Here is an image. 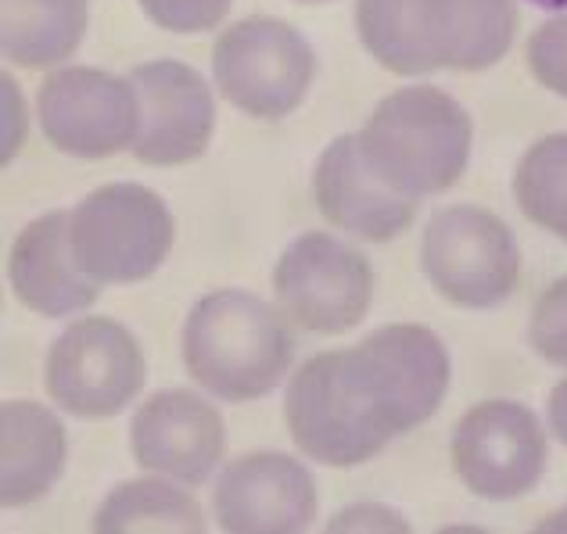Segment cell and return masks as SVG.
I'll return each instance as SVG.
<instances>
[{"label":"cell","mask_w":567,"mask_h":534,"mask_svg":"<svg viewBox=\"0 0 567 534\" xmlns=\"http://www.w3.org/2000/svg\"><path fill=\"white\" fill-rule=\"evenodd\" d=\"M528 345L549 366L567 369V273L535 299L528 316Z\"/></svg>","instance_id":"obj_23"},{"label":"cell","mask_w":567,"mask_h":534,"mask_svg":"<svg viewBox=\"0 0 567 534\" xmlns=\"http://www.w3.org/2000/svg\"><path fill=\"white\" fill-rule=\"evenodd\" d=\"M187 484L173 478H137L112 488L94 513L97 534H133V531H181V534H202L205 516L198 499L184 492Z\"/></svg>","instance_id":"obj_20"},{"label":"cell","mask_w":567,"mask_h":534,"mask_svg":"<svg viewBox=\"0 0 567 534\" xmlns=\"http://www.w3.org/2000/svg\"><path fill=\"white\" fill-rule=\"evenodd\" d=\"M346 352L355 388L388 438H402L427 423L450 395V352L421 323L378 326Z\"/></svg>","instance_id":"obj_4"},{"label":"cell","mask_w":567,"mask_h":534,"mask_svg":"<svg viewBox=\"0 0 567 534\" xmlns=\"http://www.w3.org/2000/svg\"><path fill=\"white\" fill-rule=\"evenodd\" d=\"M355 33L363 51L395 76H431L435 62L424 51L413 0H355Z\"/></svg>","instance_id":"obj_21"},{"label":"cell","mask_w":567,"mask_h":534,"mask_svg":"<svg viewBox=\"0 0 567 534\" xmlns=\"http://www.w3.org/2000/svg\"><path fill=\"white\" fill-rule=\"evenodd\" d=\"M514 198L535 227L557 237L567 230V133H549L520 155Z\"/></svg>","instance_id":"obj_22"},{"label":"cell","mask_w":567,"mask_h":534,"mask_svg":"<svg viewBox=\"0 0 567 534\" xmlns=\"http://www.w3.org/2000/svg\"><path fill=\"white\" fill-rule=\"evenodd\" d=\"M312 198L331 227L367 244L395 241L416 219V198L399 195L367 166L355 133H341L320 151L317 172H312Z\"/></svg>","instance_id":"obj_15"},{"label":"cell","mask_w":567,"mask_h":534,"mask_svg":"<svg viewBox=\"0 0 567 534\" xmlns=\"http://www.w3.org/2000/svg\"><path fill=\"white\" fill-rule=\"evenodd\" d=\"M4 166L14 161L19 147L25 144V129H29V118H25V101L19 94V83H14L11 72H4Z\"/></svg>","instance_id":"obj_27"},{"label":"cell","mask_w":567,"mask_h":534,"mask_svg":"<svg viewBox=\"0 0 567 534\" xmlns=\"http://www.w3.org/2000/svg\"><path fill=\"white\" fill-rule=\"evenodd\" d=\"M147 380L141 341L109 316L69 323L43 359L51 402L80 420H109L137 402Z\"/></svg>","instance_id":"obj_8"},{"label":"cell","mask_w":567,"mask_h":534,"mask_svg":"<svg viewBox=\"0 0 567 534\" xmlns=\"http://www.w3.org/2000/svg\"><path fill=\"white\" fill-rule=\"evenodd\" d=\"M274 299L298 331L349 334L374 305V265L334 233H298L274 265Z\"/></svg>","instance_id":"obj_9"},{"label":"cell","mask_w":567,"mask_h":534,"mask_svg":"<svg viewBox=\"0 0 567 534\" xmlns=\"http://www.w3.org/2000/svg\"><path fill=\"white\" fill-rule=\"evenodd\" d=\"M69 438L54 409L8 398L0 406V506H33L62 481Z\"/></svg>","instance_id":"obj_18"},{"label":"cell","mask_w":567,"mask_h":534,"mask_svg":"<svg viewBox=\"0 0 567 534\" xmlns=\"http://www.w3.org/2000/svg\"><path fill=\"white\" fill-rule=\"evenodd\" d=\"M528 72L549 94L567 97V14L543 22L528 36Z\"/></svg>","instance_id":"obj_24"},{"label":"cell","mask_w":567,"mask_h":534,"mask_svg":"<svg viewBox=\"0 0 567 534\" xmlns=\"http://www.w3.org/2000/svg\"><path fill=\"white\" fill-rule=\"evenodd\" d=\"M130 452L147 473L198 488L223 467L227 423L208 398L169 388L147 398L130 420Z\"/></svg>","instance_id":"obj_14"},{"label":"cell","mask_w":567,"mask_h":534,"mask_svg":"<svg viewBox=\"0 0 567 534\" xmlns=\"http://www.w3.org/2000/svg\"><path fill=\"white\" fill-rule=\"evenodd\" d=\"M284 420L298 452L338 470L370 463L392 441L370 417L346 348L320 352L298 366L284 395Z\"/></svg>","instance_id":"obj_7"},{"label":"cell","mask_w":567,"mask_h":534,"mask_svg":"<svg viewBox=\"0 0 567 534\" xmlns=\"http://www.w3.org/2000/svg\"><path fill=\"white\" fill-rule=\"evenodd\" d=\"M546 417H549V430L554 438L567 449V377L549 391V406H546Z\"/></svg>","instance_id":"obj_28"},{"label":"cell","mask_w":567,"mask_h":534,"mask_svg":"<svg viewBox=\"0 0 567 534\" xmlns=\"http://www.w3.org/2000/svg\"><path fill=\"white\" fill-rule=\"evenodd\" d=\"M355 137L367 166L388 187L421 201L445 195L467 172L474 123L439 86H402L378 101Z\"/></svg>","instance_id":"obj_2"},{"label":"cell","mask_w":567,"mask_h":534,"mask_svg":"<svg viewBox=\"0 0 567 534\" xmlns=\"http://www.w3.org/2000/svg\"><path fill=\"white\" fill-rule=\"evenodd\" d=\"M176 241L169 205L144 184H104L69 212V248L97 284H141L166 265Z\"/></svg>","instance_id":"obj_3"},{"label":"cell","mask_w":567,"mask_h":534,"mask_svg":"<svg viewBox=\"0 0 567 534\" xmlns=\"http://www.w3.org/2000/svg\"><path fill=\"white\" fill-rule=\"evenodd\" d=\"M137 4L158 29L190 36L223 25L234 0H137Z\"/></svg>","instance_id":"obj_25"},{"label":"cell","mask_w":567,"mask_h":534,"mask_svg":"<svg viewBox=\"0 0 567 534\" xmlns=\"http://www.w3.org/2000/svg\"><path fill=\"white\" fill-rule=\"evenodd\" d=\"M416 29L435 72H485L514 48V0H413Z\"/></svg>","instance_id":"obj_17"},{"label":"cell","mask_w":567,"mask_h":534,"mask_svg":"<svg viewBox=\"0 0 567 534\" xmlns=\"http://www.w3.org/2000/svg\"><path fill=\"white\" fill-rule=\"evenodd\" d=\"M327 531H399V534H406L410 524L402 521L395 510L378 506V502H360V506L334 513Z\"/></svg>","instance_id":"obj_26"},{"label":"cell","mask_w":567,"mask_h":534,"mask_svg":"<svg viewBox=\"0 0 567 534\" xmlns=\"http://www.w3.org/2000/svg\"><path fill=\"white\" fill-rule=\"evenodd\" d=\"M298 4H331V0H298Z\"/></svg>","instance_id":"obj_31"},{"label":"cell","mask_w":567,"mask_h":534,"mask_svg":"<svg viewBox=\"0 0 567 534\" xmlns=\"http://www.w3.org/2000/svg\"><path fill=\"white\" fill-rule=\"evenodd\" d=\"M8 284L29 313L65 320L91 308L101 294L69 248V209L43 212L25 222L8 251Z\"/></svg>","instance_id":"obj_16"},{"label":"cell","mask_w":567,"mask_h":534,"mask_svg":"<svg viewBox=\"0 0 567 534\" xmlns=\"http://www.w3.org/2000/svg\"><path fill=\"white\" fill-rule=\"evenodd\" d=\"M141 97V137L133 158L155 169L198 161L216 133V97L198 69L176 57H155L130 69Z\"/></svg>","instance_id":"obj_12"},{"label":"cell","mask_w":567,"mask_h":534,"mask_svg":"<svg viewBox=\"0 0 567 534\" xmlns=\"http://www.w3.org/2000/svg\"><path fill=\"white\" fill-rule=\"evenodd\" d=\"M539 11H554V14H567V0H528Z\"/></svg>","instance_id":"obj_30"},{"label":"cell","mask_w":567,"mask_h":534,"mask_svg":"<svg viewBox=\"0 0 567 534\" xmlns=\"http://www.w3.org/2000/svg\"><path fill=\"white\" fill-rule=\"evenodd\" d=\"M216 91L262 123L302 108L317 80V51L306 33L274 14H251L227 25L213 43Z\"/></svg>","instance_id":"obj_5"},{"label":"cell","mask_w":567,"mask_h":534,"mask_svg":"<svg viewBox=\"0 0 567 534\" xmlns=\"http://www.w3.org/2000/svg\"><path fill=\"white\" fill-rule=\"evenodd\" d=\"M37 118L54 151L83 161L133 151L141 137V97L130 76L62 65L37 91Z\"/></svg>","instance_id":"obj_11"},{"label":"cell","mask_w":567,"mask_h":534,"mask_svg":"<svg viewBox=\"0 0 567 534\" xmlns=\"http://www.w3.org/2000/svg\"><path fill=\"white\" fill-rule=\"evenodd\" d=\"M450 459L460 484L485 502H514L539 488L549 463L543 420L525 402L488 398L460 417Z\"/></svg>","instance_id":"obj_10"},{"label":"cell","mask_w":567,"mask_h":534,"mask_svg":"<svg viewBox=\"0 0 567 534\" xmlns=\"http://www.w3.org/2000/svg\"><path fill=\"white\" fill-rule=\"evenodd\" d=\"M421 270L442 302L471 313L499 308L520 284V248L506 222L482 205H450L427 219Z\"/></svg>","instance_id":"obj_6"},{"label":"cell","mask_w":567,"mask_h":534,"mask_svg":"<svg viewBox=\"0 0 567 534\" xmlns=\"http://www.w3.org/2000/svg\"><path fill=\"white\" fill-rule=\"evenodd\" d=\"M317 481L306 463L284 452H248L223 467L213 513L230 534H298L317 521Z\"/></svg>","instance_id":"obj_13"},{"label":"cell","mask_w":567,"mask_h":534,"mask_svg":"<svg viewBox=\"0 0 567 534\" xmlns=\"http://www.w3.org/2000/svg\"><path fill=\"white\" fill-rule=\"evenodd\" d=\"M284 308L241 287L208 291L184 323V366L223 402H256L280 388L295 363V331Z\"/></svg>","instance_id":"obj_1"},{"label":"cell","mask_w":567,"mask_h":534,"mask_svg":"<svg viewBox=\"0 0 567 534\" xmlns=\"http://www.w3.org/2000/svg\"><path fill=\"white\" fill-rule=\"evenodd\" d=\"M560 241H567V230H564V233H560Z\"/></svg>","instance_id":"obj_32"},{"label":"cell","mask_w":567,"mask_h":534,"mask_svg":"<svg viewBox=\"0 0 567 534\" xmlns=\"http://www.w3.org/2000/svg\"><path fill=\"white\" fill-rule=\"evenodd\" d=\"M539 531H567V506L554 516H546V521L539 524Z\"/></svg>","instance_id":"obj_29"},{"label":"cell","mask_w":567,"mask_h":534,"mask_svg":"<svg viewBox=\"0 0 567 534\" xmlns=\"http://www.w3.org/2000/svg\"><path fill=\"white\" fill-rule=\"evenodd\" d=\"M86 36V0H0V54L19 69H62Z\"/></svg>","instance_id":"obj_19"}]
</instances>
